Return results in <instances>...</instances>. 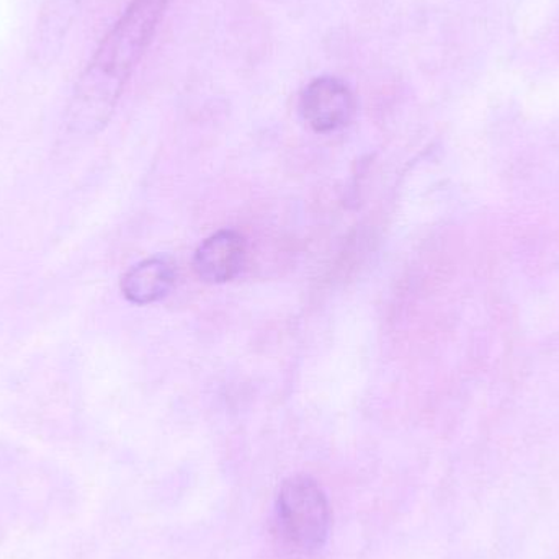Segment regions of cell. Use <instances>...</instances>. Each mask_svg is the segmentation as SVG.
Wrapping results in <instances>:
<instances>
[{
    "mask_svg": "<svg viewBox=\"0 0 559 559\" xmlns=\"http://www.w3.org/2000/svg\"><path fill=\"white\" fill-rule=\"evenodd\" d=\"M245 236L233 229L215 233L200 245L193 255V271L200 280L213 285L231 282L241 274L246 264Z\"/></svg>",
    "mask_w": 559,
    "mask_h": 559,
    "instance_id": "4",
    "label": "cell"
},
{
    "mask_svg": "<svg viewBox=\"0 0 559 559\" xmlns=\"http://www.w3.org/2000/svg\"><path fill=\"white\" fill-rule=\"evenodd\" d=\"M280 538L298 554H312L325 544L331 528V509L321 486L311 476L283 481L275 504Z\"/></svg>",
    "mask_w": 559,
    "mask_h": 559,
    "instance_id": "2",
    "label": "cell"
},
{
    "mask_svg": "<svg viewBox=\"0 0 559 559\" xmlns=\"http://www.w3.org/2000/svg\"><path fill=\"white\" fill-rule=\"evenodd\" d=\"M79 3L81 0H49L48 9H45L39 20V33L36 36L39 48L35 52L49 55V51H58Z\"/></svg>",
    "mask_w": 559,
    "mask_h": 559,
    "instance_id": "6",
    "label": "cell"
},
{
    "mask_svg": "<svg viewBox=\"0 0 559 559\" xmlns=\"http://www.w3.org/2000/svg\"><path fill=\"white\" fill-rule=\"evenodd\" d=\"M176 264L166 255H154L134 265L121 278L124 298L134 305L159 301L176 283Z\"/></svg>",
    "mask_w": 559,
    "mask_h": 559,
    "instance_id": "5",
    "label": "cell"
},
{
    "mask_svg": "<svg viewBox=\"0 0 559 559\" xmlns=\"http://www.w3.org/2000/svg\"><path fill=\"white\" fill-rule=\"evenodd\" d=\"M299 108L312 131L328 134L350 123L355 114V97L341 79L324 75L309 82L302 92Z\"/></svg>",
    "mask_w": 559,
    "mask_h": 559,
    "instance_id": "3",
    "label": "cell"
},
{
    "mask_svg": "<svg viewBox=\"0 0 559 559\" xmlns=\"http://www.w3.org/2000/svg\"><path fill=\"white\" fill-rule=\"evenodd\" d=\"M169 3L170 0H133L128 5L75 84L66 114L69 131L95 134L107 127Z\"/></svg>",
    "mask_w": 559,
    "mask_h": 559,
    "instance_id": "1",
    "label": "cell"
}]
</instances>
